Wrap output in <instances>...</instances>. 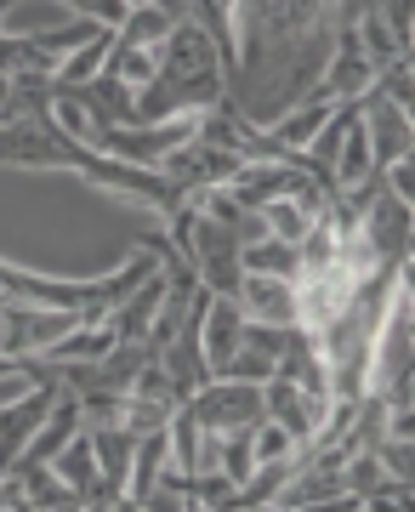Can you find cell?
Masks as SVG:
<instances>
[{
    "mask_svg": "<svg viewBox=\"0 0 415 512\" xmlns=\"http://www.w3.org/2000/svg\"><path fill=\"white\" fill-rule=\"evenodd\" d=\"M234 302H239V313H245V319H256V325H296V285H290V279L239 274Z\"/></svg>",
    "mask_w": 415,
    "mask_h": 512,
    "instance_id": "3",
    "label": "cell"
},
{
    "mask_svg": "<svg viewBox=\"0 0 415 512\" xmlns=\"http://www.w3.org/2000/svg\"><path fill=\"white\" fill-rule=\"evenodd\" d=\"M74 6H80V12H86L91 23H103V29H120V23H126V0H74Z\"/></svg>",
    "mask_w": 415,
    "mask_h": 512,
    "instance_id": "5",
    "label": "cell"
},
{
    "mask_svg": "<svg viewBox=\"0 0 415 512\" xmlns=\"http://www.w3.org/2000/svg\"><path fill=\"white\" fill-rule=\"evenodd\" d=\"M188 421H194L199 433H245L256 421L268 416V404H262V382H234V376H211L205 387H194L188 399H182Z\"/></svg>",
    "mask_w": 415,
    "mask_h": 512,
    "instance_id": "2",
    "label": "cell"
},
{
    "mask_svg": "<svg viewBox=\"0 0 415 512\" xmlns=\"http://www.w3.org/2000/svg\"><path fill=\"white\" fill-rule=\"evenodd\" d=\"M222 92H228V69H222L217 46L194 18H182L171 23L154 74L131 92V114H137V126H160V120H177V114L217 109Z\"/></svg>",
    "mask_w": 415,
    "mask_h": 512,
    "instance_id": "1",
    "label": "cell"
},
{
    "mask_svg": "<svg viewBox=\"0 0 415 512\" xmlns=\"http://www.w3.org/2000/svg\"><path fill=\"white\" fill-rule=\"evenodd\" d=\"M57 473L69 478L74 490H80V501L91 507V490H97V456H91V439H86V427L74 433V444H69V456H63V467Z\"/></svg>",
    "mask_w": 415,
    "mask_h": 512,
    "instance_id": "4",
    "label": "cell"
},
{
    "mask_svg": "<svg viewBox=\"0 0 415 512\" xmlns=\"http://www.w3.org/2000/svg\"><path fill=\"white\" fill-rule=\"evenodd\" d=\"M126 6H148V0H126Z\"/></svg>",
    "mask_w": 415,
    "mask_h": 512,
    "instance_id": "6",
    "label": "cell"
}]
</instances>
